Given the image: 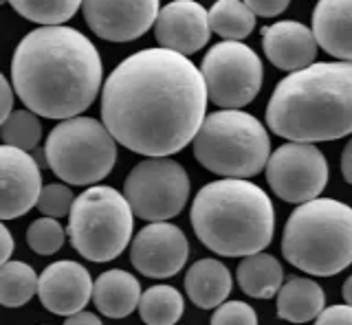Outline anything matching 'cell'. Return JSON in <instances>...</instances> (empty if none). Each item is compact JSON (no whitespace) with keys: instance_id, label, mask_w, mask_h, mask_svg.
Instances as JSON below:
<instances>
[{"instance_id":"1","label":"cell","mask_w":352,"mask_h":325,"mask_svg":"<svg viewBox=\"0 0 352 325\" xmlns=\"http://www.w3.org/2000/svg\"><path fill=\"white\" fill-rule=\"evenodd\" d=\"M207 84L194 62L170 49H143L119 62L102 88V121L141 156H172L207 117Z\"/></svg>"},{"instance_id":"2","label":"cell","mask_w":352,"mask_h":325,"mask_svg":"<svg viewBox=\"0 0 352 325\" xmlns=\"http://www.w3.org/2000/svg\"><path fill=\"white\" fill-rule=\"evenodd\" d=\"M18 99L44 119L80 117L102 88V58L82 31L47 25L20 40L11 58Z\"/></svg>"},{"instance_id":"3","label":"cell","mask_w":352,"mask_h":325,"mask_svg":"<svg viewBox=\"0 0 352 325\" xmlns=\"http://www.w3.org/2000/svg\"><path fill=\"white\" fill-rule=\"evenodd\" d=\"M267 123L297 143L352 136V62H317L286 75L269 99Z\"/></svg>"},{"instance_id":"4","label":"cell","mask_w":352,"mask_h":325,"mask_svg":"<svg viewBox=\"0 0 352 325\" xmlns=\"http://www.w3.org/2000/svg\"><path fill=\"white\" fill-rule=\"evenodd\" d=\"M190 222L196 237L223 257H247L273 240L275 211L262 187L247 178H220L194 196Z\"/></svg>"},{"instance_id":"5","label":"cell","mask_w":352,"mask_h":325,"mask_svg":"<svg viewBox=\"0 0 352 325\" xmlns=\"http://www.w3.org/2000/svg\"><path fill=\"white\" fill-rule=\"evenodd\" d=\"M282 255L308 275L333 277L352 264V207L333 198L300 204L286 220Z\"/></svg>"},{"instance_id":"6","label":"cell","mask_w":352,"mask_h":325,"mask_svg":"<svg viewBox=\"0 0 352 325\" xmlns=\"http://www.w3.org/2000/svg\"><path fill=\"white\" fill-rule=\"evenodd\" d=\"M192 143L196 160L225 178L258 176L271 158L267 128L240 108H223L205 117Z\"/></svg>"},{"instance_id":"7","label":"cell","mask_w":352,"mask_h":325,"mask_svg":"<svg viewBox=\"0 0 352 325\" xmlns=\"http://www.w3.org/2000/svg\"><path fill=\"white\" fill-rule=\"evenodd\" d=\"M135 211L126 193L93 185L75 198L66 233L75 251L88 262H113L132 240Z\"/></svg>"},{"instance_id":"8","label":"cell","mask_w":352,"mask_h":325,"mask_svg":"<svg viewBox=\"0 0 352 325\" xmlns=\"http://www.w3.org/2000/svg\"><path fill=\"white\" fill-rule=\"evenodd\" d=\"M44 158L55 176L69 185H97L115 167L117 139L104 121L71 117L55 125L44 143Z\"/></svg>"},{"instance_id":"9","label":"cell","mask_w":352,"mask_h":325,"mask_svg":"<svg viewBox=\"0 0 352 325\" xmlns=\"http://www.w3.org/2000/svg\"><path fill=\"white\" fill-rule=\"evenodd\" d=\"M124 193L137 218L168 222L185 209L190 198V176L179 160L148 156L130 169Z\"/></svg>"},{"instance_id":"10","label":"cell","mask_w":352,"mask_h":325,"mask_svg":"<svg viewBox=\"0 0 352 325\" xmlns=\"http://www.w3.org/2000/svg\"><path fill=\"white\" fill-rule=\"evenodd\" d=\"M209 99L220 108H242L262 88V60L258 53L236 40L218 42L201 64Z\"/></svg>"},{"instance_id":"11","label":"cell","mask_w":352,"mask_h":325,"mask_svg":"<svg viewBox=\"0 0 352 325\" xmlns=\"http://www.w3.org/2000/svg\"><path fill=\"white\" fill-rule=\"evenodd\" d=\"M269 187L284 202L304 204L319 198L328 182V162L315 143H284L267 162Z\"/></svg>"},{"instance_id":"12","label":"cell","mask_w":352,"mask_h":325,"mask_svg":"<svg viewBox=\"0 0 352 325\" xmlns=\"http://www.w3.org/2000/svg\"><path fill=\"white\" fill-rule=\"evenodd\" d=\"M190 244L185 233L170 222H150L130 244V262L152 279L174 277L187 264Z\"/></svg>"},{"instance_id":"13","label":"cell","mask_w":352,"mask_h":325,"mask_svg":"<svg viewBox=\"0 0 352 325\" xmlns=\"http://www.w3.org/2000/svg\"><path fill=\"white\" fill-rule=\"evenodd\" d=\"M82 12L95 36L108 42H132L157 25L159 0H84Z\"/></svg>"},{"instance_id":"14","label":"cell","mask_w":352,"mask_h":325,"mask_svg":"<svg viewBox=\"0 0 352 325\" xmlns=\"http://www.w3.org/2000/svg\"><path fill=\"white\" fill-rule=\"evenodd\" d=\"M42 193L40 165L27 149L0 147V218L14 220L29 213Z\"/></svg>"},{"instance_id":"15","label":"cell","mask_w":352,"mask_h":325,"mask_svg":"<svg viewBox=\"0 0 352 325\" xmlns=\"http://www.w3.org/2000/svg\"><path fill=\"white\" fill-rule=\"evenodd\" d=\"M93 290L95 281L86 266L73 259H60L42 270L38 297L49 312L71 317L88 306V301L93 299Z\"/></svg>"},{"instance_id":"16","label":"cell","mask_w":352,"mask_h":325,"mask_svg":"<svg viewBox=\"0 0 352 325\" xmlns=\"http://www.w3.org/2000/svg\"><path fill=\"white\" fill-rule=\"evenodd\" d=\"M212 34L209 12L196 0H174L165 5L154 25V38L159 47L170 49L183 56L201 51Z\"/></svg>"},{"instance_id":"17","label":"cell","mask_w":352,"mask_h":325,"mask_svg":"<svg viewBox=\"0 0 352 325\" xmlns=\"http://www.w3.org/2000/svg\"><path fill=\"white\" fill-rule=\"evenodd\" d=\"M317 38L313 29H308L295 20H282L267 29H262V49L267 60L280 71H302L315 64Z\"/></svg>"},{"instance_id":"18","label":"cell","mask_w":352,"mask_h":325,"mask_svg":"<svg viewBox=\"0 0 352 325\" xmlns=\"http://www.w3.org/2000/svg\"><path fill=\"white\" fill-rule=\"evenodd\" d=\"M313 34L328 56L352 62V0H319L313 9Z\"/></svg>"},{"instance_id":"19","label":"cell","mask_w":352,"mask_h":325,"mask_svg":"<svg viewBox=\"0 0 352 325\" xmlns=\"http://www.w3.org/2000/svg\"><path fill=\"white\" fill-rule=\"evenodd\" d=\"M93 301L97 310L108 319H126L139 308L141 303V284L135 275L126 270H106L97 277Z\"/></svg>"},{"instance_id":"20","label":"cell","mask_w":352,"mask_h":325,"mask_svg":"<svg viewBox=\"0 0 352 325\" xmlns=\"http://www.w3.org/2000/svg\"><path fill=\"white\" fill-rule=\"evenodd\" d=\"M234 279H231L229 268L218 262V259H198L196 264L190 266L185 275V292L192 299L194 306L203 310H212L223 306L227 301Z\"/></svg>"},{"instance_id":"21","label":"cell","mask_w":352,"mask_h":325,"mask_svg":"<svg viewBox=\"0 0 352 325\" xmlns=\"http://www.w3.org/2000/svg\"><path fill=\"white\" fill-rule=\"evenodd\" d=\"M278 317L289 323H308L317 319L326 308L324 288L313 279L291 277L275 295Z\"/></svg>"},{"instance_id":"22","label":"cell","mask_w":352,"mask_h":325,"mask_svg":"<svg viewBox=\"0 0 352 325\" xmlns=\"http://www.w3.org/2000/svg\"><path fill=\"white\" fill-rule=\"evenodd\" d=\"M238 286L253 299H271L280 292L284 270L282 264L269 253H253L242 257L236 270Z\"/></svg>"},{"instance_id":"23","label":"cell","mask_w":352,"mask_h":325,"mask_svg":"<svg viewBox=\"0 0 352 325\" xmlns=\"http://www.w3.org/2000/svg\"><path fill=\"white\" fill-rule=\"evenodd\" d=\"M209 25L223 40L242 42L256 29V14L247 7L245 0H216L209 9Z\"/></svg>"},{"instance_id":"24","label":"cell","mask_w":352,"mask_h":325,"mask_svg":"<svg viewBox=\"0 0 352 325\" xmlns=\"http://www.w3.org/2000/svg\"><path fill=\"white\" fill-rule=\"evenodd\" d=\"M185 303L181 292L172 286H152L141 295L139 317L146 325H176L183 317Z\"/></svg>"},{"instance_id":"25","label":"cell","mask_w":352,"mask_h":325,"mask_svg":"<svg viewBox=\"0 0 352 325\" xmlns=\"http://www.w3.org/2000/svg\"><path fill=\"white\" fill-rule=\"evenodd\" d=\"M40 277L25 262H5L0 268V303L5 308H20L38 292Z\"/></svg>"},{"instance_id":"26","label":"cell","mask_w":352,"mask_h":325,"mask_svg":"<svg viewBox=\"0 0 352 325\" xmlns=\"http://www.w3.org/2000/svg\"><path fill=\"white\" fill-rule=\"evenodd\" d=\"M14 12H18L29 23L47 25H64L71 20L84 0H7Z\"/></svg>"},{"instance_id":"27","label":"cell","mask_w":352,"mask_h":325,"mask_svg":"<svg viewBox=\"0 0 352 325\" xmlns=\"http://www.w3.org/2000/svg\"><path fill=\"white\" fill-rule=\"evenodd\" d=\"M3 134L5 145H14L20 149H33L38 147L40 139H42V123L38 115L33 110H14L5 121H3Z\"/></svg>"},{"instance_id":"28","label":"cell","mask_w":352,"mask_h":325,"mask_svg":"<svg viewBox=\"0 0 352 325\" xmlns=\"http://www.w3.org/2000/svg\"><path fill=\"white\" fill-rule=\"evenodd\" d=\"M27 244L31 246V251L38 255L58 253L64 244V229L58 222V218L44 215V218L31 222L27 229Z\"/></svg>"},{"instance_id":"29","label":"cell","mask_w":352,"mask_h":325,"mask_svg":"<svg viewBox=\"0 0 352 325\" xmlns=\"http://www.w3.org/2000/svg\"><path fill=\"white\" fill-rule=\"evenodd\" d=\"M73 202H75V196H73L71 187L53 182V185L42 187L40 200H38V209L44 215H49V218H58L60 220V218H64V215L71 213Z\"/></svg>"},{"instance_id":"30","label":"cell","mask_w":352,"mask_h":325,"mask_svg":"<svg viewBox=\"0 0 352 325\" xmlns=\"http://www.w3.org/2000/svg\"><path fill=\"white\" fill-rule=\"evenodd\" d=\"M209 325H258V317L245 301H225L216 308Z\"/></svg>"},{"instance_id":"31","label":"cell","mask_w":352,"mask_h":325,"mask_svg":"<svg viewBox=\"0 0 352 325\" xmlns=\"http://www.w3.org/2000/svg\"><path fill=\"white\" fill-rule=\"evenodd\" d=\"M315 325H352V306H330L315 319Z\"/></svg>"},{"instance_id":"32","label":"cell","mask_w":352,"mask_h":325,"mask_svg":"<svg viewBox=\"0 0 352 325\" xmlns=\"http://www.w3.org/2000/svg\"><path fill=\"white\" fill-rule=\"evenodd\" d=\"M245 3L256 16L273 18V16H280L282 12H286L291 5V0H245Z\"/></svg>"},{"instance_id":"33","label":"cell","mask_w":352,"mask_h":325,"mask_svg":"<svg viewBox=\"0 0 352 325\" xmlns=\"http://www.w3.org/2000/svg\"><path fill=\"white\" fill-rule=\"evenodd\" d=\"M14 95H16V88H14V84H11V80L0 77V97H3V101H0V117H3V121L14 112Z\"/></svg>"},{"instance_id":"34","label":"cell","mask_w":352,"mask_h":325,"mask_svg":"<svg viewBox=\"0 0 352 325\" xmlns=\"http://www.w3.org/2000/svg\"><path fill=\"white\" fill-rule=\"evenodd\" d=\"M64 325H104V323H102V319L97 317V314L82 310L77 314H71V317H66Z\"/></svg>"},{"instance_id":"35","label":"cell","mask_w":352,"mask_h":325,"mask_svg":"<svg viewBox=\"0 0 352 325\" xmlns=\"http://www.w3.org/2000/svg\"><path fill=\"white\" fill-rule=\"evenodd\" d=\"M341 174H344V180L352 185V136L341 152Z\"/></svg>"},{"instance_id":"36","label":"cell","mask_w":352,"mask_h":325,"mask_svg":"<svg viewBox=\"0 0 352 325\" xmlns=\"http://www.w3.org/2000/svg\"><path fill=\"white\" fill-rule=\"evenodd\" d=\"M0 233H3V264H5V262H9L11 253H14V237H11L5 224L0 226Z\"/></svg>"},{"instance_id":"37","label":"cell","mask_w":352,"mask_h":325,"mask_svg":"<svg viewBox=\"0 0 352 325\" xmlns=\"http://www.w3.org/2000/svg\"><path fill=\"white\" fill-rule=\"evenodd\" d=\"M341 295H344L348 306H352V275L344 281V288H341Z\"/></svg>"}]
</instances>
